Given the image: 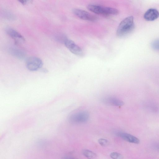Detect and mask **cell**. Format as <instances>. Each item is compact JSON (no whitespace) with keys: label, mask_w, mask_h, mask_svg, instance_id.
Segmentation results:
<instances>
[{"label":"cell","mask_w":159,"mask_h":159,"mask_svg":"<svg viewBox=\"0 0 159 159\" xmlns=\"http://www.w3.org/2000/svg\"><path fill=\"white\" fill-rule=\"evenodd\" d=\"M134 28L133 17L128 16L120 23L117 29L116 35L119 37L126 36L134 30Z\"/></svg>","instance_id":"1"},{"label":"cell","mask_w":159,"mask_h":159,"mask_svg":"<svg viewBox=\"0 0 159 159\" xmlns=\"http://www.w3.org/2000/svg\"><path fill=\"white\" fill-rule=\"evenodd\" d=\"M87 8L89 11L98 14L105 15H116L119 13L118 10L115 8L94 5H88Z\"/></svg>","instance_id":"2"},{"label":"cell","mask_w":159,"mask_h":159,"mask_svg":"<svg viewBox=\"0 0 159 159\" xmlns=\"http://www.w3.org/2000/svg\"><path fill=\"white\" fill-rule=\"evenodd\" d=\"M27 68L30 71H35L40 69L43 65L42 60L35 57H31L27 60L26 62Z\"/></svg>","instance_id":"3"},{"label":"cell","mask_w":159,"mask_h":159,"mask_svg":"<svg viewBox=\"0 0 159 159\" xmlns=\"http://www.w3.org/2000/svg\"><path fill=\"white\" fill-rule=\"evenodd\" d=\"M89 118V114L86 111H83L74 113L70 116L69 120L73 123H81L87 121Z\"/></svg>","instance_id":"4"},{"label":"cell","mask_w":159,"mask_h":159,"mask_svg":"<svg viewBox=\"0 0 159 159\" xmlns=\"http://www.w3.org/2000/svg\"><path fill=\"white\" fill-rule=\"evenodd\" d=\"M64 44L73 54L80 56H83L84 53L82 49L73 41L67 38L64 42Z\"/></svg>","instance_id":"5"},{"label":"cell","mask_w":159,"mask_h":159,"mask_svg":"<svg viewBox=\"0 0 159 159\" xmlns=\"http://www.w3.org/2000/svg\"><path fill=\"white\" fill-rule=\"evenodd\" d=\"M73 13L80 18L85 20L94 21L97 19V17L84 10L75 9L73 10Z\"/></svg>","instance_id":"6"},{"label":"cell","mask_w":159,"mask_h":159,"mask_svg":"<svg viewBox=\"0 0 159 159\" xmlns=\"http://www.w3.org/2000/svg\"><path fill=\"white\" fill-rule=\"evenodd\" d=\"M159 17V12L156 9L150 8L148 10L144 15V19L148 21H153Z\"/></svg>","instance_id":"7"},{"label":"cell","mask_w":159,"mask_h":159,"mask_svg":"<svg viewBox=\"0 0 159 159\" xmlns=\"http://www.w3.org/2000/svg\"><path fill=\"white\" fill-rule=\"evenodd\" d=\"M7 34L16 41H20L21 42L25 41L24 37L18 31L11 28H7L6 29Z\"/></svg>","instance_id":"8"},{"label":"cell","mask_w":159,"mask_h":159,"mask_svg":"<svg viewBox=\"0 0 159 159\" xmlns=\"http://www.w3.org/2000/svg\"><path fill=\"white\" fill-rule=\"evenodd\" d=\"M118 135L125 140L132 143L139 144L140 140L139 139L131 134L125 133L120 132Z\"/></svg>","instance_id":"9"},{"label":"cell","mask_w":159,"mask_h":159,"mask_svg":"<svg viewBox=\"0 0 159 159\" xmlns=\"http://www.w3.org/2000/svg\"><path fill=\"white\" fill-rule=\"evenodd\" d=\"M104 102L107 104L116 106H121L124 104L123 101L116 98L109 97L105 99Z\"/></svg>","instance_id":"10"},{"label":"cell","mask_w":159,"mask_h":159,"mask_svg":"<svg viewBox=\"0 0 159 159\" xmlns=\"http://www.w3.org/2000/svg\"><path fill=\"white\" fill-rule=\"evenodd\" d=\"M9 53L12 56L20 59H23L25 56L24 52L22 50L16 48H11L9 49Z\"/></svg>","instance_id":"11"},{"label":"cell","mask_w":159,"mask_h":159,"mask_svg":"<svg viewBox=\"0 0 159 159\" xmlns=\"http://www.w3.org/2000/svg\"><path fill=\"white\" fill-rule=\"evenodd\" d=\"M82 152L85 157L89 159L95 158L97 156L94 152L88 150H84Z\"/></svg>","instance_id":"12"},{"label":"cell","mask_w":159,"mask_h":159,"mask_svg":"<svg viewBox=\"0 0 159 159\" xmlns=\"http://www.w3.org/2000/svg\"><path fill=\"white\" fill-rule=\"evenodd\" d=\"M151 46L154 50L159 51V39L152 41L151 43Z\"/></svg>","instance_id":"13"},{"label":"cell","mask_w":159,"mask_h":159,"mask_svg":"<svg viewBox=\"0 0 159 159\" xmlns=\"http://www.w3.org/2000/svg\"><path fill=\"white\" fill-rule=\"evenodd\" d=\"M111 158L114 159H121L123 158V156L120 154L116 152H112L110 154Z\"/></svg>","instance_id":"14"},{"label":"cell","mask_w":159,"mask_h":159,"mask_svg":"<svg viewBox=\"0 0 159 159\" xmlns=\"http://www.w3.org/2000/svg\"><path fill=\"white\" fill-rule=\"evenodd\" d=\"M67 38V37L63 34H58L56 36V39L57 41L63 43Z\"/></svg>","instance_id":"15"},{"label":"cell","mask_w":159,"mask_h":159,"mask_svg":"<svg viewBox=\"0 0 159 159\" xmlns=\"http://www.w3.org/2000/svg\"><path fill=\"white\" fill-rule=\"evenodd\" d=\"M98 141L99 144L102 146H107L109 144L108 140L105 139H100Z\"/></svg>","instance_id":"16"},{"label":"cell","mask_w":159,"mask_h":159,"mask_svg":"<svg viewBox=\"0 0 159 159\" xmlns=\"http://www.w3.org/2000/svg\"><path fill=\"white\" fill-rule=\"evenodd\" d=\"M4 15L6 16V18H8L10 19H13L14 18V16L8 11H5L4 12Z\"/></svg>","instance_id":"17"},{"label":"cell","mask_w":159,"mask_h":159,"mask_svg":"<svg viewBox=\"0 0 159 159\" xmlns=\"http://www.w3.org/2000/svg\"><path fill=\"white\" fill-rule=\"evenodd\" d=\"M23 5H26L32 2V0H17Z\"/></svg>","instance_id":"18"},{"label":"cell","mask_w":159,"mask_h":159,"mask_svg":"<svg viewBox=\"0 0 159 159\" xmlns=\"http://www.w3.org/2000/svg\"><path fill=\"white\" fill-rule=\"evenodd\" d=\"M158 149H159V148H158Z\"/></svg>","instance_id":"19"}]
</instances>
